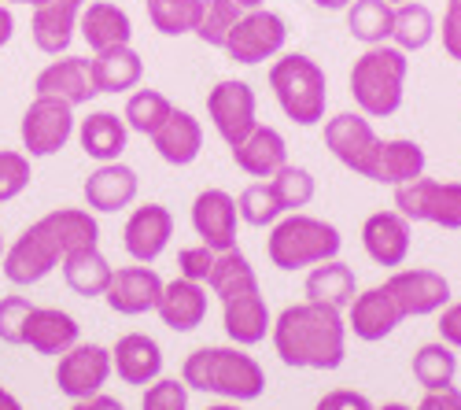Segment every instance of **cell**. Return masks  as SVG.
I'll use <instances>...</instances> for the list:
<instances>
[{"label": "cell", "mask_w": 461, "mask_h": 410, "mask_svg": "<svg viewBox=\"0 0 461 410\" xmlns=\"http://www.w3.org/2000/svg\"><path fill=\"white\" fill-rule=\"evenodd\" d=\"M274 351L292 369H339L348 359V318L325 304H292L274 318Z\"/></svg>", "instance_id": "6da1fadb"}, {"label": "cell", "mask_w": 461, "mask_h": 410, "mask_svg": "<svg viewBox=\"0 0 461 410\" xmlns=\"http://www.w3.org/2000/svg\"><path fill=\"white\" fill-rule=\"evenodd\" d=\"M181 381L196 392H211L221 396L229 403H251L266 392V374L255 362V355H248V348H196L185 366H181Z\"/></svg>", "instance_id": "7a4b0ae2"}, {"label": "cell", "mask_w": 461, "mask_h": 410, "mask_svg": "<svg viewBox=\"0 0 461 410\" xmlns=\"http://www.w3.org/2000/svg\"><path fill=\"white\" fill-rule=\"evenodd\" d=\"M406 74L410 59L402 49L388 45H369L355 67H351V96L355 107L366 119H388L402 107L406 96Z\"/></svg>", "instance_id": "3957f363"}, {"label": "cell", "mask_w": 461, "mask_h": 410, "mask_svg": "<svg viewBox=\"0 0 461 410\" xmlns=\"http://www.w3.org/2000/svg\"><path fill=\"white\" fill-rule=\"evenodd\" d=\"M339 248H343V237L332 222L303 214V211L281 214L270 226V237H266V255H270V263L277 270H288V274L329 263V259H339Z\"/></svg>", "instance_id": "277c9868"}, {"label": "cell", "mask_w": 461, "mask_h": 410, "mask_svg": "<svg viewBox=\"0 0 461 410\" xmlns=\"http://www.w3.org/2000/svg\"><path fill=\"white\" fill-rule=\"evenodd\" d=\"M270 89L285 119L295 126H318L325 123L329 107V78L325 70L303 52H281L270 67Z\"/></svg>", "instance_id": "5b68a950"}, {"label": "cell", "mask_w": 461, "mask_h": 410, "mask_svg": "<svg viewBox=\"0 0 461 410\" xmlns=\"http://www.w3.org/2000/svg\"><path fill=\"white\" fill-rule=\"evenodd\" d=\"M78 130L74 119V107L59 96H33L30 107L23 111L19 123V137H23V152L30 159H49L56 152H63L67 141Z\"/></svg>", "instance_id": "8992f818"}, {"label": "cell", "mask_w": 461, "mask_h": 410, "mask_svg": "<svg viewBox=\"0 0 461 410\" xmlns=\"http://www.w3.org/2000/svg\"><path fill=\"white\" fill-rule=\"evenodd\" d=\"M395 211L410 222L461 230V181H436L420 174L417 181L395 189Z\"/></svg>", "instance_id": "52a82bcc"}, {"label": "cell", "mask_w": 461, "mask_h": 410, "mask_svg": "<svg viewBox=\"0 0 461 410\" xmlns=\"http://www.w3.org/2000/svg\"><path fill=\"white\" fill-rule=\"evenodd\" d=\"M63 263V248L56 241V233L45 226V218H37L33 226H26L12 248H5L0 259V270L12 285H37L45 281L56 267Z\"/></svg>", "instance_id": "ba28073f"}, {"label": "cell", "mask_w": 461, "mask_h": 410, "mask_svg": "<svg viewBox=\"0 0 461 410\" xmlns=\"http://www.w3.org/2000/svg\"><path fill=\"white\" fill-rule=\"evenodd\" d=\"M325 148L332 152L336 163H343L358 178L373 181L376 156H380V137L362 111H339V115H332L325 123Z\"/></svg>", "instance_id": "9c48e42d"}, {"label": "cell", "mask_w": 461, "mask_h": 410, "mask_svg": "<svg viewBox=\"0 0 461 410\" xmlns=\"http://www.w3.org/2000/svg\"><path fill=\"white\" fill-rule=\"evenodd\" d=\"M285 41H288L285 19L270 8H255V12L240 15V23L233 26V33H229L221 52L240 67H255V63H266V59H277L285 52Z\"/></svg>", "instance_id": "30bf717a"}, {"label": "cell", "mask_w": 461, "mask_h": 410, "mask_svg": "<svg viewBox=\"0 0 461 410\" xmlns=\"http://www.w3.org/2000/svg\"><path fill=\"white\" fill-rule=\"evenodd\" d=\"M207 115L218 130V137L237 148L255 126H258V100L255 89L240 78H225L207 93Z\"/></svg>", "instance_id": "8fae6325"}, {"label": "cell", "mask_w": 461, "mask_h": 410, "mask_svg": "<svg viewBox=\"0 0 461 410\" xmlns=\"http://www.w3.org/2000/svg\"><path fill=\"white\" fill-rule=\"evenodd\" d=\"M111 374H114L111 369V348H104V344H74L70 351L59 355L56 388L67 399L82 403V399L100 396Z\"/></svg>", "instance_id": "7c38bea8"}, {"label": "cell", "mask_w": 461, "mask_h": 410, "mask_svg": "<svg viewBox=\"0 0 461 410\" xmlns=\"http://www.w3.org/2000/svg\"><path fill=\"white\" fill-rule=\"evenodd\" d=\"M384 285L392 288L395 304L402 307L406 318H429V314H439L450 304V281L439 270L399 267V270H392V278Z\"/></svg>", "instance_id": "4fadbf2b"}, {"label": "cell", "mask_w": 461, "mask_h": 410, "mask_svg": "<svg viewBox=\"0 0 461 410\" xmlns=\"http://www.w3.org/2000/svg\"><path fill=\"white\" fill-rule=\"evenodd\" d=\"M410 244H413V222L402 218L395 207L392 211H373L362 222V248L384 270H399L410 259Z\"/></svg>", "instance_id": "5bb4252c"}, {"label": "cell", "mask_w": 461, "mask_h": 410, "mask_svg": "<svg viewBox=\"0 0 461 410\" xmlns=\"http://www.w3.org/2000/svg\"><path fill=\"white\" fill-rule=\"evenodd\" d=\"M402 322H406V314L395 304L388 285H373V288L358 292L351 300V307H348V333H355V337L366 341V344L392 337Z\"/></svg>", "instance_id": "9a60e30c"}, {"label": "cell", "mask_w": 461, "mask_h": 410, "mask_svg": "<svg viewBox=\"0 0 461 410\" xmlns=\"http://www.w3.org/2000/svg\"><path fill=\"white\" fill-rule=\"evenodd\" d=\"M170 237H174V214L163 204L133 207L130 218H126V230H122L126 255L133 259V263H144V267H151L167 251Z\"/></svg>", "instance_id": "2e32d148"}, {"label": "cell", "mask_w": 461, "mask_h": 410, "mask_svg": "<svg viewBox=\"0 0 461 410\" xmlns=\"http://www.w3.org/2000/svg\"><path fill=\"white\" fill-rule=\"evenodd\" d=\"M237 196H229L225 189H203L192 200V230L211 251L237 248Z\"/></svg>", "instance_id": "e0dca14e"}, {"label": "cell", "mask_w": 461, "mask_h": 410, "mask_svg": "<svg viewBox=\"0 0 461 410\" xmlns=\"http://www.w3.org/2000/svg\"><path fill=\"white\" fill-rule=\"evenodd\" d=\"M163 278L137 263V267H119L111 274V285L104 292V300L114 314H126V318H137V314H148V311H156L159 304V296H163Z\"/></svg>", "instance_id": "ac0fdd59"}, {"label": "cell", "mask_w": 461, "mask_h": 410, "mask_svg": "<svg viewBox=\"0 0 461 410\" xmlns=\"http://www.w3.org/2000/svg\"><path fill=\"white\" fill-rule=\"evenodd\" d=\"M33 96H59V100H67L70 107L89 104L93 96H100V93H96V82H93L89 59H82V56L52 59V63L33 78Z\"/></svg>", "instance_id": "d6986e66"}, {"label": "cell", "mask_w": 461, "mask_h": 410, "mask_svg": "<svg viewBox=\"0 0 461 410\" xmlns=\"http://www.w3.org/2000/svg\"><path fill=\"white\" fill-rule=\"evenodd\" d=\"M82 193H86L89 211L114 214V211H126V207L137 200V193H140V178H137V170L126 167L122 159L100 163V167L86 178Z\"/></svg>", "instance_id": "ffe728a7"}, {"label": "cell", "mask_w": 461, "mask_h": 410, "mask_svg": "<svg viewBox=\"0 0 461 410\" xmlns=\"http://www.w3.org/2000/svg\"><path fill=\"white\" fill-rule=\"evenodd\" d=\"M111 369L119 374L122 385H151L163 378V348L159 341H151L148 333H126L111 348Z\"/></svg>", "instance_id": "44dd1931"}, {"label": "cell", "mask_w": 461, "mask_h": 410, "mask_svg": "<svg viewBox=\"0 0 461 410\" xmlns=\"http://www.w3.org/2000/svg\"><path fill=\"white\" fill-rule=\"evenodd\" d=\"M207 304H211L207 285L188 281V278H174V281L163 285V296H159V304H156V314H159V322H163L167 329H174V333H192V329L203 325Z\"/></svg>", "instance_id": "7402d4cb"}, {"label": "cell", "mask_w": 461, "mask_h": 410, "mask_svg": "<svg viewBox=\"0 0 461 410\" xmlns=\"http://www.w3.org/2000/svg\"><path fill=\"white\" fill-rule=\"evenodd\" d=\"M82 8H86V0H49V5L33 8V19H30L33 45L45 56H67Z\"/></svg>", "instance_id": "603a6c76"}, {"label": "cell", "mask_w": 461, "mask_h": 410, "mask_svg": "<svg viewBox=\"0 0 461 410\" xmlns=\"http://www.w3.org/2000/svg\"><path fill=\"white\" fill-rule=\"evenodd\" d=\"M221 325H225V337L237 348H255V344H262L266 337H270L274 314L262 300V288L225 300L221 304Z\"/></svg>", "instance_id": "cb8c5ba5"}, {"label": "cell", "mask_w": 461, "mask_h": 410, "mask_svg": "<svg viewBox=\"0 0 461 410\" xmlns=\"http://www.w3.org/2000/svg\"><path fill=\"white\" fill-rule=\"evenodd\" d=\"M78 318L59 307H33L23 325V344L37 355H63L78 344Z\"/></svg>", "instance_id": "d4e9b609"}, {"label": "cell", "mask_w": 461, "mask_h": 410, "mask_svg": "<svg viewBox=\"0 0 461 410\" xmlns=\"http://www.w3.org/2000/svg\"><path fill=\"white\" fill-rule=\"evenodd\" d=\"M233 152V163L248 174V178H262V181H270L285 163H288V144L281 137V130L274 126H255L237 148H229Z\"/></svg>", "instance_id": "484cf974"}, {"label": "cell", "mask_w": 461, "mask_h": 410, "mask_svg": "<svg viewBox=\"0 0 461 410\" xmlns=\"http://www.w3.org/2000/svg\"><path fill=\"white\" fill-rule=\"evenodd\" d=\"M78 33L86 37V45L93 52L114 49V45H130L133 41V19L126 8L111 5V0H86V8L78 15Z\"/></svg>", "instance_id": "4316f807"}, {"label": "cell", "mask_w": 461, "mask_h": 410, "mask_svg": "<svg viewBox=\"0 0 461 410\" xmlns=\"http://www.w3.org/2000/svg\"><path fill=\"white\" fill-rule=\"evenodd\" d=\"M151 144H156V152H159L163 163L188 167V163H196L200 152H203V126H200V119L192 115V111L174 107L170 119L159 126V133L151 137Z\"/></svg>", "instance_id": "83f0119b"}, {"label": "cell", "mask_w": 461, "mask_h": 410, "mask_svg": "<svg viewBox=\"0 0 461 410\" xmlns=\"http://www.w3.org/2000/svg\"><path fill=\"white\" fill-rule=\"evenodd\" d=\"M74 133H78L82 152L96 163L122 159L126 144H130V126H126V119L114 115V111H89Z\"/></svg>", "instance_id": "f1b7e54d"}, {"label": "cell", "mask_w": 461, "mask_h": 410, "mask_svg": "<svg viewBox=\"0 0 461 410\" xmlns=\"http://www.w3.org/2000/svg\"><path fill=\"white\" fill-rule=\"evenodd\" d=\"M89 67H93L96 93H130L144 78V59L133 45H114V49L93 52Z\"/></svg>", "instance_id": "f546056e"}, {"label": "cell", "mask_w": 461, "mask_h": 410, "mask_svg": "<svg viewBox=\"0 0 461 410\" xmlns=\"http://www.w3.org/2000/svg\"><path fill=\"white\" fill-rule=\"evenodd\" d=\"M425 167H429L425 148H420L417 141H410V137H392V141H380V156H376L373 181L399 189V185L417 181L420 174H425Z\"/></svg>", "instance_id": "4dcf8cb0"}, {"label": "cell", "mask_w": 461, "mask_h": 410, "mask_svg": "<svg viewBox=\"0 0 461 410\" xmlns=\"http://www.w3.org/2000/svg\"><path fill=\"white\" fill-rule=\"evenodd\" d=\"M355 296H358V278L348 263H339V259L318 263V267H311V274H306V300L311 304L348 311Z\"/></svg>", "instance_id": "1f68e13d"}, {"label": "cell", "mask_w": 461, "mask_h": 410, "mask_svg": "<svg viewBox=\"0 0 461 410\" xmlns=\"http://www.w3.org/2000/svg\"><path fill=\"white\" fill-rule=\"evenodd\" d=\"M59 270H63L67 288L86 296V300H96V296H104L107 285H111V274H114V267L107 263V255L100 251V244L96 248H78V251L63 255Z\"/></svg>", "instance_id": "d6a6232c"}, {"label": "cell", "mask_w": 461, "mask_h": 410, "mask_svg": "<svg viewBox=\"0 0 461 410\" xmlns=\"http://www.w3.org/2000/svg\"><path fill=\"white\" fill-rule=\"evenodd\" d=\"M207 288L225 304V300H233V296L258 292V274H255V267L248 263V255H244L240 248H229V251H218V255H214Z\"/></svg>", "instance_id": "836d02e7"}, {"label": "cell", "mask_w": 461, "mask_h": 410, "mask_svg": "<svg viewBox=\"0 0 461 410\" xmlns=\"http://www.w3.org/2000/svg\"><path fill=\"white\" fill-rule=\"evenodd\" d=\"M392 26H395V5H388V0H355V5L348 8V30L366 49L369 45H388Z\"/></svg>", "instance_id": "e575fe53"}, {"label": "cell", "mask_w": 461, "mask_h": 410, "mask_svg": "<svg viewBox=\"0 0 461 410\" xmlns=\"http://www.w3.org/2000/svg\"><path fill=\"white\" fill-rule=\"evenodd\" d=\"M436 15L429 5H420V0H406V5L395 8V26H392V45L402 49L406 56L410 52H420L432 45L436 37Z\"/></svg>", "instance_id": "d590c367"}, {"label": "cell", "mask_w": 461, "mask_h": 410, "mask_svg": "<svg viewBox=\"0 0 461 410\" xmlns=\"http://www.w3.org/2000/svg\"><path fill=\"white\" fill-rule=\"evenodd\" d=\"M454 378H457V351L450 344L432 341L413 351V381L425 392L447 388V385H454Z\"/></svg>", "instance_id": "8d00e7d4"}, {"label": "cell", "mask_w": 461, "mask_h": 410, "mask_svg": "<svg viewBox=\"0 0 461 410\" xmlns=\"http://www.w3.org/2000/svg\"><path fill=\"white\" fill-rule=\"evenodd\" d=\"M148 19L163 37H185L196 33L203 19V0H144Z\"/></svg>", "instance_id": "74e56055"}, {"label": "cell", "mask_w": 461, "mask_h": 410, "mask_svg": "<svg viewBox=\"0 0 461 410\" xmlns=\"http://www.w3.org/2000/svg\"><path fill=\"white\" fill-rule=\"evenodd\" d=\"M170 111H174V104L159 89H137V93H130V100L122 107V119H126L130 133L156 137L159 126L170 119Z\"/></svg>", "instance_id": "f35d334b"}, {"label": "cell", "mask_w": 461, "mask_h": 410, "mask_svg": "<svg viewBox=\"0 0 461 410\" xmlns=\"http://www.w3.org/2000/svg\"><path fill=\"white\" fill-rule=\"evenodd\" d=\"M270 189H274V196L281 200V207H285V214H292V211H303L306 204L314 200V193H318V185H314V174L306 170V167H295V163H285L274 178H270Z\"/></svg>", "instance_id": "ab89813d"}, {"label": "cell", "mask_w": 461, "mask_h": 410, "mask_svg": "<svg viewBox=\"0 0 461 410\" xmlns=\"http://www.w3.org/2000/svg\"><path fill=\"white\" fill-rule=\"evenodd\" d=\"M237 214H240V222H248V226L266 230V226H274V222L285 214V207L274 196L270 181H251L248 189L237 196Z\"/></svg>", "instance_id": "60d3db41"}, {"label": "cell", "mask_w": 461, "mask_h": 410, "mask_svg": "<svg viewBox=\"0 0 461 410\" xmlns=\"http://www.w3.org/2000/svg\"><path fill=\"white\" fill-rule=\"evenodd\" d=\"M240 5L237 0H203V19L196 26V37L203 45L211 49H225L229 33H233V26L240 23Z\"/></svg>", "instance_id": "b9f144b4"}, {"label": "cell", "mask_w": 461, "mask_h": 410, "mask_svg": "<svg viewBox=\"0 0 461 410\" xmlns=\"http://www.w3.org/2000/svg\"><path fill=\"white\" fill-rule=\"evenodd\" d=\"M30 178H33L30 156L15 152V148H0V204H12L15 196H23Z\"/></svg>", "instance_id": "7bdbcfd3"}, {"label": "cell", "mask_w": 461, "mask_h": 410, "mask_svg": "<svg viewBox=\"0 0 461 410\" xmlns=\"http://www.w3.org/2000/svg\"><path fill=\"white\" fill-rule=\"evenodd\" d=\"M140 410H188V385L177 378H159L144 388Z\"/></svg>", "instance_id": "ee69618b"}, {"label": "cell", "mask_w": 461, "mask_h": 410, "mask_svg": "<svg viewBox=\"0 0 461 410\" xmlns=\"http://www.w3.org/2000/svg\"><path fill=\"white\" fill-rule=\"evenodd\" d=\"M33 304L26 296H0V341L5 344H23V325Z\"/></svg>", "instance_id": "f6af8a7d"}, {"label": "cell", "mask_w": 461, "mask_h": 410, "mask_svg": "<svg viewBox=\"0 0 461 410\" xmlns=\"http://www.w3.org/2000/svg\"><path fill=\"white\" fill-rule=\"evenodd\" d=\"M214 255L207 244H196V248H181L177 251V278H188V281H200L207 285L211 278V267H214Z\"/></svg>", "instance_id": "bcb514c9"}, {"label": "cell", "mask_w": 461, "mask_h": 410, "mask_svg": "<svg viewBox=\"0 0 461 410\" xmlns=\"http://www.w3.org/2000/svg\"><path fill=\"white\" fill-rule=\"evenodd\" d=\"M443 49L454 63H461V0H450L443 12Z\"/></svg>", "instance_id": "7dc6e473"}, {"label": "cell", "mask_w": 461, "mask_h": 410, "mask_svg": "<svg viewBox=\"0 0 461 410\" xmlns=\"http://www.w3.org/2000/svg\"><path fill=\"white\" fill-rule=\"evenodd\" d=\"M314 410H373V403H369V396H362L355 388H332L318 399Z\"/></svg>", "instance_id": "c3c4849f"}, {"label": "cell", "mask_w": 461, "mask_h": 410, "mask_svg": "<svg viewBox=\"0 0 461 410\" xmlns=\"http://www.w3.org/2000/svg\"><path fill=\"white\" fill-rule=\"evenodd\" d=\"M439 341L443 344H450L454 351H461V300L457 304H447L443 311H439Z\"/></svg>", "instance_id": "681fc988"}, {"label": "cell", "mask_w": 461, "mask_h": 410, "mask_svg": "<svg viewBox=\"0 0 461 410\" xmlns=\"http://www.w3.org/2000/svg\"><path fill=\"white\" fill-rule=\"evenodd\" d=\"M413 410H461V388L457 385H447V388H436V392H425Z\"/></svg>", "instance_id": "f907efd6"}, {"label": "cell", "mask_w": 461, "mask_h": 410, "mask_svg": "<svg viewBox=\"0 0 461 410\" xmlns=\"http://www.w3.org/2000/svg\"><path fill=\"white\" fill-rule=\"evenodd\" d=\"M70 410H126L119 399H111V396H93V399H82V403H74Z\"/></svg>", "instance_id": "816d5d0a"}, {"label": "cell", "mask_w": 461, "mask_h": 410, "mask_svg": "<svg viewBox=\"0 0 461 410\" xmlns=\"http://www.w3.org/2000/svg\"><path fill=\"white\" fill-rule=\"evenodd\" d=\"M12 37H15V15L8 5H0V49H5Z\"/></svg>", "instance_id": "f5cc1de1"}, {"label": "cell", "mask_w": 461, "mask_h": 410, "mask_svg": "<svg viewBox=\"0 0 461 410\" xmlns=\"http://www.w3.org/2000/svg\"><path fill=\"white\" fill-rule=\"evenodd\" d=\"M314 5H318L321 12H348L355 0H314Z\"/></svg>", "instance_id": "db71d44e"}, {"label": "cell", "mask_w": 461, "mask_h": 410, "mask_svg": "<svg viewBox=\"0 0 461 410\" xmlns=\"http://www.w3.org/2000/svg\"><path fill=\"white\" fill-rule=\"evenodd\" d=\"M0 410H23V403H19L8 388H0Z\"/></svg>", "instance_id": "11a10c76"}, {"label": "cell", "mask_w": 461, "mask_h": 410, "mask_svg": "<svg viewBox=\"0 0 461 410\" xmlns=\"http://www.w3.org/2000/svg\"><path fill=\"white\" fill-rule=\"evenodd\" d=\"M0 5H30V8H41L49 0H0Z\"/></svg>", "instance_id": "9f6ffc18"}, {"label": "cell", "mask_w": 461, "mask_h": 410, "mask_svg": "<svg viewBox=\"0 0 461 410\" xmlns=\"http://www.w3.org/2000/svg\"><path fill=\"white\" fill-rule=\"evenodd\" d=\"M237 5H240V12H255V8L266 5V0H237Z\"/></svg>", "instance_id": "6f0895ef"}, {"label": "cell", "mask_w": 461, "mask_h": 410, "mask_svg": "<svg viewBox=\"0 0 461 410\" xmlns=\"http://www.w3.org/2000/svg\"><path fill=\"white\" fill-rule=\"evenodd\" d=\"M373 410H413V406H406V403H384V406H373Z\"/></svg>", "instance_id": "680465c9"}, {"label": "cell", "mask_w": 461, "mask_h": 410, "mask_svg": "<svg viewBox=\"0 0 461 410\" xmlns=\"http://www.w3.org/2000/svg\"><path fill=\"white\" fill-rule=\"evenodd\" d=\"M207 410H240V403H214V406H207Z\"/></svg>", "instance_id": "91938a15"}, {"label": "cell", "mask_w": 461, "mask_h": 410, "mask_svg": "<svg viewBox=\"0 0 461 410\" xmlns=\"http://www.w3.org/2000/svg\"><path fill=\"white\" fill-rule=\"evenodd\" d=\"M0 259H5V233H0Z\"/></svg>", "instance_id": "94428289"}, {"label": "cell", "mask_w": 461, "mask_h": 410, "mask_svg": "<svg viewBox=\"0 0 461 410\" xmlns=\"http://www.w3.org/2000/svg\"><path fill=\"white\" fill-rule=\"evenodd\" d=\"M388 5H395V8H399V5H406V0H388Z\"/></svg>", "instance_id": "6125c7cd"}]
</instances>
